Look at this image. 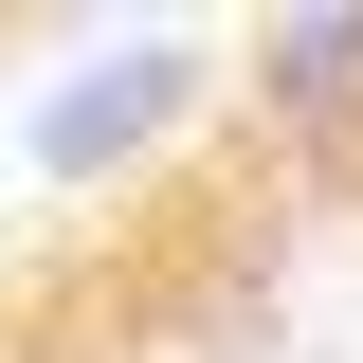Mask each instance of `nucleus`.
I'll return each mask as SVG.
<instances>
[{
  "instance_id": "1",
  "label": "nucleus",
  "mask_w": 363,
  "mask_h": 363,
  "mask_svg": "<svg viewBox=\"0 0 363 363\" xmlns=\"http://www.w3.org/2000/svg\"><path fill=\"white\" fill-rule=\"evenodd\" d=\"M200 91H236V73H218L200 37H109V55H73V73H55L37 109H18V164L91 200V182H128V164H164V145L200 128Z\"/></svg>"
},
{
  "instance_id": "2",
  "label": "nucleus",
  "mask_w": 363,
  "mask_h": 363,
  "mask_svg": "<svg viewBox=\"0 0 363 363\" xmlns=\"http://www.w3.org/2000/svg\"><path fill=\"white\" fill-rule=\"evenodd\" d=\"M236 109H255L291 164L363 182V0H272L236 37Z\"/></svg>"
}]
</instances>
